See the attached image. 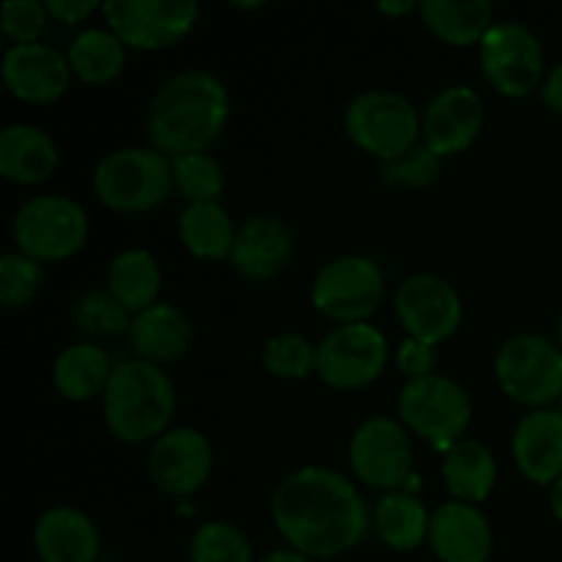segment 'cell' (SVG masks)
Returning <instances> with one entry per match:
<instances>
[{
    "mask_svg": "<svg viewBox=\"0 0 562 562\" xmlns=\"http://www.w3.org/2000/svg\"><path fill=\"white\" fill-rule=\"evenodd\" d=\"M280 536L305 558H338L368 532V508L349 477L327 467L291 472L272 497Z\"/></svg>",
    "mask_w": 562,
    "mask_h": 562,
    "instance_id": "6da1fadb",
    "label": "cell"
},
{
    "mask_svg": "<svg viewBox=\"0 0 562 562\" xmlns=\"http://www.w3.org/2000/svg\"><path fill=\"white\" fill-rule=\"evenodd\" d=\"M231 97L217 75L187 69L159 86L148 110V140L168 157L201 154L223 135Z\"/></svg>",
    "mask_w": 562,
    "mask_h": 562,
    "instance_id": "7a4b0ae2",
    "label": "cell"
},
{
    "mask_svg": "<svg viewBox=\"0 0 562 562\" xmlns=\"http://www.w3.org/2000/svg\"><path fill=\"white\" fill-rule=\"evenodd\" d=\"M176 412V387L168 373L146 360L113 368L104 390V423L126 445L157 442Z\"/></svg>",
    "mask_w": 562,
    "mask_h": 562,
    "instance_id": "3957f363",
    "label": "cell"
},
{
    "mask_svg": "<svg viewBox=\"0 0 562 562\" xmlns=\"http://www.w3.org/2000/svg\"><path fill=\"white\" fill-rule=\"evenodd\" d=\"M173 165L157 148H119L93 170V192L115 212H148L170 198Z\"/></svg>",
    "mask_w": 562,
    "mask_h": 562,
    "instance_id": "277c9868",
    "label": "cell"
},
{
    "mask_svg": "<svg viewBox=\"0 0 562 562\" xmlns=\"http://www.w3.org/2000/svg\"><path fill=\"white\" fill-rule=\"evenodd\" d=\"M344 126L346 135L362 151L390 162L415 146L423 121L417 119V110L409 99L395 91L373 88V91H362L351 99L344 115Z\"/></svg>",
    "mask_w": 562,
    "mask_h": 562,
    "instance_id": "5b68a950",
    "label": "cell"
},
{
    "mask_svg": "<svg viewBox=\"0 0 562 562\" xmlns=\"http://www.w3.org/2000/svg\"><path fill=\"white\" fill-rule=\"evenodd\" d=\"M14 241L33 261H64L88 241V214L66 195H36L16 212Z\"/></svg>",
    "mask_w": 562,
    "mask_h": 562,
    "instance_id": "8992f818",
    "label": "cell"
},
{
    "mask_svg": "<svg viewBox=\"0 0 562 562\" xmlns=\"http://www.w3.org/2000/svg\"><path fill=\"white\" fill-rule=\"evenodd\" d=\"M497 382L508 398L547 406L562 398V349L536 333L514 335L497 355Z\"/></svg>",
    "mask_w": 562,
    "mask_h": 562,
    "instance_id": "52a82bcc",
    "label": "cell"
},
{
    "mask_svg": "<svg viewBox=\"0 0 562 562\" xmlns=\"http://www.w3.org/2000/svg\"><path fill=\"white\" fill-rule=\"evenodd\" d=\"M398 415L412 431L448 450L470 426L472 404L459 382L431 373L404 384L398 395Z\"/></svg>",
    "mask_w": 562,
    "mask_h": 562,
    "instance_id": "ba28073f",
    "label": "cell"
},
{
    "mask_svg": "<svg viewBox=\"0 0 562 562\" xmlns=\"http://www.w3.org/2000/svg\"><path fill=\"white\" fill-rule=\"evenodd\" d=\"M384 296V274L366 256H340L318 269L311 302L322 316L340 324H362Z\"/></svg>",
    "mask_w": 562,
    "mask_h": 562,
    "instance_id": "9c48e42d",
    "label": "cell"
},
{
    "mask_svg": "<svg viewBox=\"0 0 562 562\" xmlns=\"http://www.w3.org/2000/svg\"><path fill=\"white\" fill-rule=\"evenodd\" d=\"M481 69L505 97H527L543 80V47L521 22H494L481 38Z\"/></svg>",
    "mask_w": 562,
    "mask_h": 562,
    "instance_id": "30bf717a",
    "label": "cell"
},
{
    "mask_svg": "<svg viewBox=\"0 0 562 562\" xmlns=\"http://www.w3.org/2000/svg\"><path fill=\"white\" fill-rule=\"evenodd\" d=\"M110 31L135 49H162L195 27V0H108L102 3Z\"/></svg>",
    "mask_w": 562,
    "mask_h": 562,
    "instance_id": "8fae6325",
    "label": "cell"
},
{
    "mask_svg": "<svg viewBox=\"0 0 562 562\" xmlns=\"http://www.w3.org/2000/svg\"><path fill=\"white\" fill-rule=\"evenodd\" d=\"M387 338L373 324H340L316 351V373L335 390H360L382 376Z\"/></svg>",
    "mask_w": 562,
    "mask_h": 562,
    "instance_id": "7c38bea8",
    "label": "cell"
},
{
    "mask_svg": "<svg viewBox=\"0 0 562 562\" xmlns=\"http://www.w3.org/2000/svg\"><path fill=\"white\" fill-rule=\"evenodd\" d=\"M395 316L409 338L437 346L461 327L464 305L459 291L439 274H412L395 291Z\"/></svg>",
    "mask_w": 562,
    "mask_h": 562,
    "instance_id": "4fadbf2b",
    "label": "cell"
},
{
    "mask_svg": "<svg viewBox=\"0 0 562 562\" xmlns=\"http://www.w3.org/2000/svg\"><path fill=\"white\" fill-rule=\"evenodd\" d=\"M349 464L371 488H395L412 475V442L393 417H371L351 434Z\"/></svg>",
    "mask_w": 562,
    "mask_h": 562,
    "instance_id": "5bb4252c",
    "label": "cell"
},
{
    "mask_svg": "<svg viewBox=\"0 0 562 562\" xmlns=\"http://www.w3.org/2000/svg\"><path fill=\"white\" fill-rule=\"evenodd\" d=\"M212 445L195 428H170L154 442L148 453V477L159 492L187 497L198 492L212 475Z\"/></svg>",
    "mask_w": 562,
    "mask_h": 562,
    "instance_id": "9a60e30c",
    "label": "cell"
},
{
    "mask_svg": "<svg viewBox=\"0 0 562 562\" xmlns=\"http://www.w3.org/2000/svg\"><path fill=\"white\" fill-rule=\"evenodd\" d=\"M3 80L22 102H55L69 91L71 66L69 58L49 44H14L3 55Z\"/></svg>",
    "mask_w": 562,
    "mask_h": 562,
    "instance_id": "2e32d148",
    "label": "cell"
},
{
    "mask_svg": "<svg viewBox=\"0 0 562 562\" xmlns=\"http://www.w3.org/2000/svg\"><path fill=\"white\" fill-rule=\"evenodd\" d=\"M483 130V99L470 86H450L431 99L423 113V135L439 154H461Z\"/></svg>",
    "mask_w": 562,
    "mask_h": 562,
    "instance_id": "e0dca14e",
    "label": "cell"
},
{
    "mask_svg": "<svg viewBox=\"0 0 562 562\" xmlns=\"http://www.w3.org/2000/svg\"><path fill=\"white\" fill-rule=\"evenodd\" d=\"M294 256V234L274 214H252L236 234L231 267L245 280H272L283 272Z\"/></svg>",
    "mask_w": 562,
    "mask_h": 562,
    "instance_id": "ac0fdd59",
    "label": "cell"
},
{
    "mask_svg": "<svg viewBox=\"0 0 562 562\" xmlns=\"http://www.w3.org/2000/svg\"><path fill=\"white\" fill-rule=\"evenodd\" d=\"M428 541L442 562H486L492 558L494 536L488 519L470 503L439 505L431 514Z\"/></svg>",
    "mask_w": 562,
    "mask_h": 562,
    "instance_id": "d6986e66",
    "label": "cell"
},
{
    "mask_svg": "<svg viewBox=\"0 0 562 562\" xmlns=\"http://www.w3.org/2000/svg\"><path fill=\"white\" fill-rule=\"evenodd\" d=\"M514 459L527 481L549 486L562 477V412L536 409L514 434Z\"/></svg>",
    "mask_w": 562,
    "mask_h": 562,
    "instance_id": "ffe728a7",
    "label": "cell"
},
{
    "mask_svg": "<svg viewBox=\"0 0 562 562\" xmlns=\"http://www.w3.org/2000/svg\"><path fill=\"white\" fill-rule=\"evenodd\" d=\"M42 562H93L99 554V532L88 514L71 505L44 510L33 530Z\"/></svg>",
    "mask_w": 562,
    "mask_h": 562,
    "instance_id": "44dd1931",
    "label": "cell"
},
{
    "mask_svg": "<svg viewBox=\"0 0 562 562\" xmlns=\"http://www.w3.org/2000/svg\"><path fill=\"white\" fill-rule=\"evenodd\" d=\"M130 338L132 349L137 351V360L154 362V366L176 362L190 349L192 322L184 311L170 302H154L151 307L132 318Z\"/></svg>",
    "mask_w": 562,
    "mask_h": 562,
    "instance_id": "7402d4cb",
    "label": "cell"
},
{
    "mask_svg": "<svg viewBox=\"0 0 562 562\" xmlns=\"http://www.w3.org/2000/svg\"><path fill=\"white\" fill-rule=\"evenodd\" d=\"M58 168V146L44 130L9 124L0 132V173L14 184H38Z\"/></svg>",
    "mask_w": 562,
    "mask_h": 562,
    "instance_id": "603a6c76",
    "label": "cell"
},
{
    "mask_svg": "<svg viewBox=\"0 0 562 562\" xmlns=\"http://www.w3.org/2000/svg\"><path fill=\"white\" fill-rule=\"evenodd\" d=\"M442 475L450 494L461 503H483L497 483V461L492 450L475 439H459L445 450Z\"/></svg>",
    "mask_w": 562,
    "mask_h": 562,
    "instance_id": "cb8c5ba5",
    "label": "cell"
},
{
    "mask_svg": "<svg viewBox=\"0 0 562 562\" xmlns=\"http://www.w3.org/2000/svg\"><path fill=\"white\" fill-rule=\"evenodd\" d=\"M234 220L231 214L214 203H190L179 217V236L187 250L203 261H223L231 258L236 245Z\"/></svg>",
    "mask_w": 562,
    "mask_h": 562,
    "instance_id": "d4e9b609",
    "label": "cell"
},
{
    "mask_svg": "<svg viewBox=\"0 0 562 562\" xmlns=\"http://www.w3.org/2000/svg\"><path fill=\"white\" fill-rule=\"evenodd\" d=\"M113 366L108 351L91 344H75L58 355L53 366V382L64 398L88 401L108 390Z\"/></svg>",
    "mask_w": 562,
    "mask_h": 562,
    "instance_id": "484cf974",
    "label": "cell"
},
{
    "mask_svg": "<svg viewBox=\"0 0 562 562\" xmlns=\"http://www.w3.org/2000/svg\"><path fill=\"white\" fill-rule=\"evenodd\" d=\"M159 289H162V272H159L157 258L148 250H124L110 263L108 291L130 313L151 307Z\"/></svg>",
    "mask_w": 562,
    "mask_h": 562,
    "instance_id": "4316f807",
    "label": "cell"
},
{
    "mask_svg": "<svg viewBox=\"0 0 562 562\" xmlns=\"http://www.w3.org/2000/svg\"><path fill=\"white\" fill-rule=\"evenodd\" d=\"M423 22L437 33L442 42L467 47L486 36L488 27L494 25L492 14L494 5L488 0H467V3H453V0H423L420 3Z\"/></svg>",
    "mask_w": 562,
    "mask_h": 562,
    "instance_id": "83f0119b",
    "label": "cell"
},
{
    "mask_svg": "<svg viewBox=\"0 0 562 562\" xmlns=\"http://www.w3.org/2000/svg\"><path fill=\"white\" fill-rule=\"evenodd\" d=\"M373 527L390 549L409 552L428 538L431 516H428L426 505L412 494H387L379 499L376 510H373Z\"/></svg>",
    "mask_w": 562,
    "mask_h": 562,
    "instance_id": "f1b7e54d",
    "label": "cell"
},
{
    "mask_svg": "<svg viewBox=\"0 0 562 562\" xmlns=\"http://www.w3.org/2000/svg\"><path fill=\"white\" fill-rule=\"evenodd\" d=\"M126 44L115 36L113 31H104V27H88L80 36H75V42L69 44V58L71 71H75L80 80L93 82V86H102V82L115 80L121 75L126 64Z\"/></svg>",
    "mask_w": 562,
    "mask_h": 562,
    "instance_id": "f546056e",
    "label": "cell"
},
{
    "mask_svg": "<svg viewBox=\"0 0 562 562\" xmlns=\"http://www.w3.org/2000/svg\"><path fill=\"white\" fill-rule=\"evenodd\" d=\"M173 184L190 203H214L225 187L223 165L212 154H179L170 157Z\"/></svg>",
    "mask_w": 562,
    "mask_h": 562,
    "instance_id": "4dcf8cb0",
    "label": "cell"
},
{
    "mask_svg": "<svg viewBox=\"0 0 562 562\" xmlns=\"http://www.w3.org/2000/svg\"><path fill=\"white\" fill-rule=\"evenodd\" d=\"M192 562H252V547L239 527L228 521H209L198 527L190 543Z\"/></svg>",
    "mask_w": 562,
    "mask_h": 562,
    "instance_id": "1f68e13d",
    "label": "cell"
},
{
    "mask_svg": "<svg viewBox=\"0 0 562 562\" xmlns=\"http://www.w3.org/2000/svg\"><path fill=\"white\" fill-rule=\"evenodd\" d=\"M316 346L300 333H280L263 344V368L278 379H305L316 368Z\"/></svg>",
    "mask_w": 562,
    "mask_h": 562,
    "instance_id": "d6a6232c",
    "label": "cell"
},
{
    "mask_svg": "<svg viewBox=\"0 0 562 562\" xmlns=\"http://www.w3.org/2000/svg\"><path fill=\"white\" fill-rule=\"evenodd\" d=\"M387 187H406V190H420V187L434 184L442 176V157L434 151L428 143H415L409 151L401 157L382 162L379 170Z\"/></svg>",
    "mask_w": 562,
    "mask_h": 562,
    "instance_id": "836d02e7",
    "label": "cell"
},
{
    "mask_svg": "<svg viewBox=\"0 0 562 562\" xmlns=\"http://www.w3.org/2000/svg\"><path fill=\"white\" fill-rule=\"evenodd\" d=\"M75 322L82 333L110 338L132 329L130 311L110 291H88L75 302Z\"/></svg>",
    "mask_w": 562,
    "mask_h": 562,
    "instance_id": "e575fe53",
    "label": "cell"
},
{
    "mask_svg": "<svg viewBox=\"0 0 562 562\" xmlns=\"http://www.w3.org/2000/svg\"><path fill=\"white\" fill-rule=\"evenodd\" d=\"M42 280V263L22 256V252H5L0 258V302H3V307L16 311V307L31 305L38 296Z\"/></svg>",
    "mask_w": 562,
    "mask_h": 562,
    "instance_id": "d590c367",
    "label": "cell"
},
{
    "mask_svg": "<svg viewBox=\"0 0 562 562\" xmlns=\"http://www.w3.org/2000/svg\"><path fill=\"white\" fill-rule=\"evenodd\" d=\"M47 25V5L38 0H9L3 3V33L16 44H33Z\"/></svg>",
    "mask_w": 562,
    "mask_h": 562,
    "instance_id": "8d00e7d4",
    "label": "cell"
},
{
    "mask_svg": "<svg viewBox=\"0 0 562 562\" xmlns=\"http://www.w3.org/2000/svg\"><path fill=\"white\" fill-rule=\"evenodd\" d=\"M395 366L404 373L406 379H423L431 376L434 368H437V351L434 346L423 344V340L406 338L404 344L398 346V355H395Z\"/></svg>",
    "mask_w": 562,
    "mask_h": 562,
    "instance_id": "74e56055",
    "label": "cell"
},
{
    "mask_svg": "<svg viewBox=\"0 0 562 562\" xmlns=\"http://www.w3.org/2000/svg\"><path fill=\"white\" fill-rule=\"evenodd\" d=\"M47 14H53L58 22H66V25H75V22L86 20L93 11L102 9V3L97 0H47Z\"/></svg>",
    "mask_w": 562,
    "mask_h": 562,
    "instance_id": "f35d334b",
    "label": "cell"
},
{
    "mask_svg": "<svg viewBox=\"0 0 562 562\" xmlns=\"http://www.w3.org/2000/svg\"><path fill=\"white\" fill-rule=\"evenodd\" d=\"M541 97L543 102L549 104V110H554V113L562 115V60L552 71H549L547 80H543Z\"/></svg>",
    "mask_w": 562,
    "mask_h": 562,
    "instance_id": "ab89813d",
    "label": "cell"
},
{
    "mask_svg": "<svg viewBox=\"0 0 562 562\" xmlns=\"http://www.w3.org/2000/svg\"><path fill=\"white\" fill-rule=\"evenodd\" d=\"M415 9H420L415 0H395V3H390V0H382V3H379V11H384V14H390V16H404V14H409V11H415Z\"/></svg>",
    "mask_w": 562,
    "mask_h": 562,
    "instance_id": "60d3db41",
    "label": "cell"
},
{
    "mask_svg": "<svg viewBox=\"0 0 562 562\" xmlns=\"http://www.w3.org/2000/svg\"><path fill=\"white\" fill-rule=\"evenodd\" d=\"M261 562H311V558L300 554L296 549H280V552L267 554Z\"/></svg>",
    "mask_w": 562,
    "mask_h": 562,
    "instance_id": "b9f144b4",
    "label": "cell"
},
{
    "mask_svg": "<svg viewBox=\"0 0 562 562\" xmlns=\"http://www.w3.org/2000/svg\"><path fill=\"white\" fill-rule=\"evenodd\" d=\"M552 510H554V516L562 521V477L552 486Z\"/></svg>",
    "mask_w": 562,
    "mask_h": 562,
    "instance_id": "7bdbcfd3",
    "label": "cell"
},
{
    "mask_svg": "<svg viewBox=\"0 0 562 562\" xmlns=\"http://www.w3.org/2000/svg\"><path fill=\"white\" fill-rule=\"evenodd\" d=\"M236 9H261L263 3H234Z\"/></svg>",
    "mask_w": 562,
    "mask_h": 562,
    "instance_id": "ee69618b",
    "label": "cell"
},
{
    "mask_svg": "<svg viewBox=\"0 0 562 562\" xmlns=\"http://www.w3.org/2000/svg\"><path fill=\"white\" fill-rule=\"evenodd\" d=\"M558 335H560V346H562V313H560V322H558Z\"/></svg>",
    "mask_w": 562,
    "mask_h": 562,
    "instance_id": "f6af8a7d",
    "label": "cell"
}]
</instances>
